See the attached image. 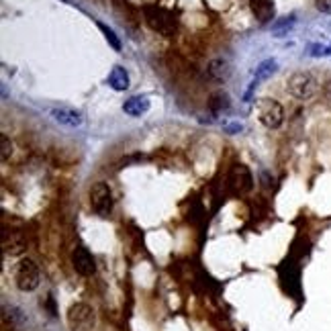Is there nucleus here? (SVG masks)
<instances>
[{
    "label": "nucleus",
    "mask_w": 331,
    "mask_h": 331,
    "mask_svg": "<svg viewBox=\"0 0 331 331\" xmlns=\"http://www.w3.org/2000/svg\"><path fill=\"white\" fill-rule=\"evenodd\" d=\"M145 23L160 35L170 37L176 33V19L170 10L160 6H145Z\"/></svg>",
    "instance_id": "obj_1"
},
{
    "label": "nucleus",
    "mask_w": 331,
    "mask_h": 331,
    "mask_svg": "<svg viewBox=\"0 0 331 331\" xmlns=\"http://www.w3.org/2000/svg\"><path fill=\"white\" fill-rule=\"evenodd\" d=\"M41 282V274H39V268H37V264L25 258L19 262V266H16L14 270V284L19 290L23 292H31V290H35Z\"/></svg>",
    "instance_id": "obj_2"
},
{
    "label": "nucleus",
    "mask_w": 331,
    "mask_h": 331,
    "mask_svg": "<svg viewBox=\"0 0 331 331\" xmlns=\"http://www.w3.org/2000/svg\"><path fill=\"white\" fill-rule=\"evenodd\" d=\"M96 323V313L86 303H76L68 311V325L72 331H90Z\"/></svg>",
    "instance_id": "obj_3"
},
{
    "label": "nucleus",
    "mask_w": 331,
    "mask_h": 331,
    "mask_svg": "<svg viewBox=\"0 0 331 331\" xmlns=\"http://www.w3.org/2000/svg\"><path fill=\"white\" fill-rule=\"evenodd\" d=\"M258 119L264 127L278 129L284 121V109L280 103L272 101V98H260L258 101Z\"/></svg>",
    "instance_id": "obj_4"
},
{
    "label": "nucleus",
    "mask_w": 331,
    "mask_h": 331,
    "mask_svg": "<svg viewBox=\"0 0 331 331\" xmlns=\"http://www.w3.org/2000/svg\"><path fill=\"white\" fill-rule=\"evenodd\" d=\"M288 92L294 96V98H301V101H307L313 94L317 92V80L313 74L309 72H296L288 78Z\"/></svg>",
    "instance_id": "obj_5"
},
{
    "label": "nucleus",
    "mask_w": 331,
    "mask_h": 331,
    "mask_svg": "<svg viewBox=\"0 0 331 331\" xmlns=\"http://www.w3.org/2000/svg\"><path fill=\"white\" fill-rule=\"evenodd\" d=\"M112 190L107 182H96L90 190V205L98 217H109L112 213Z\"/></svg>",
    "instance_id": "obj_6"
},
{
    "label": "nucleus",
    "mask_w": 331,
    "mask_h": 331,
    "mask_svg": "<svg viewBox=\"0 0 331 331\" xmlns=\"http://www.w3.org/2000/svg\"><path fill=\"white\" fill-rule=\"evenodd\" d=\"M229 184L233 188V192H237V194L250 192L254 186V176H252L250 168L243 164H235L229 172Z\"/></svg>",
    "instance_id": "obj_7"
},
{
    "label": "nucleus",
    "mask_w": 331,
    "mask_h": 331,
    "mask_svg": "<svg viewBox=\"0 0 331 331\" xmlns=\"http://www.w3.org/2000/svg\"><path fill=\"white\" fill-rule=\"evenodd\" d=\"M72 266L80 276H92L96 272V262L94 256L86 250L84 245H78L72 254Z\"/></svg>",
    "instance_id": "obj_8"
},
{
    "label": "nucleus",
    "mask_w": 331,
    "mask_h": 331,
    "mask_svg": "<svg viewBox=\"0 0 331 331\" xmlns=\"http://www.w3.org/2000/svg\"><path fill=\"white\" fill-rule=\"evenodd\" d=\"M2 245H4V254L10 256H19L27 250V237L23 235V231H4L2 237Z\"/></svg>",
    "instance_id": "obj_9"
},
{
    "label": "nucleus",
    "mask_w": 331,
    "mask_h": 331,
    "mask_svg": "<svg viewBox=\"0 0 331 331\" xmlns=\"http://www.w3.org/2000/svg\"><path fill=\"white\" fill-rule=\"evenodd\" d=\"M207 74H209V78L215 80V82H225V80H229V76H231V63H229L227 59H223V57H217V59L209 61Z\"/></svg>",
    "instance_id": "obj_10"
},
{
    "label": "nucleus",
    "mask_w": 331,
    "mask_h": 331,
    "mask_svg": "<svg viewBox=\"0 0 331 331\" xmlns=\"http://www.w3.org/2000/svg\"><path fill=\"white\" fill-rule=\"evenodd\" d=\"M49 114H52V119L55 123L65 125V127H80L82 125V114L76 110H70V109H52Z\"/></svg>",
    "instance_id": "obj_11"
},
{
    "label": "nucleus",
    "mask_w": 331,
    "mask_h": 331,
    "mask_svg": "<svg viewBox=\"0 0 331 331\" xmlns=\"http://www.w3.org/2000/svg\"><path fill=\"white\" fill-rule=\"evenodd\" d=\"M123 110L131 117H141L143 112L150 110V101L145 96H131L129 101H125L123 105Z\"/></svg>",
    "instance_id": "obj_12"
},
{
    "label": "nucleus",
    "mask_w": 331,
    "mask_h": 331,
    "mask_svg": "<svg viewBox=\"0 0 331 331\" xmlns=\"http://www.w3.org/2000/svg\"><path fill=\"white\" fill-rule=\"evenodd\" d=\"M109 86L112 88V90H127L129 88V74H127V70L125 68H121V65H114V68L110 70V74H109Z\"/></svg>",
    "instance_id": "obj_13"
},
{
    "label": "nucleus",
    "mask_w": 331,
    "mask_h": 331,
    "mask_svg": "<svg viewBox=\"0 0 331 331\" xmlns=\"http://www.w3.org/2000/svg\"><path fill=\"white\" fill-rule=\"evenodd\" d=\"M276 70H278V61L276 59H264L256 68V76H254V82H252V88H256L260 82L272 78L276 74Z\"/></svg>",
    "instance_id": "obj_14"
},
{
    "label": "nucleus",
    "mask_w": 331,
    "mask_h": 331,
    "mask_svg": "<svg viewBox=\"0 0 331 331\" xmlns=\"http://www.w3.org/2000/svg\"><path fill=\"white\" fill-rule=\"evenodd\" d=\"M252 2V10L256 14V19L260 23H268L274 16V4L270 0H250Z\"/></svg>",
    "instance_id": "obj_15"
},
{
    "label": "nucleus",
    "mask_w": 331,
    "mask_h": 331,
    "mask_svg": "<svg viewBox=\"0 0 331 331\" xmlns=\"http://www.w3.org/2000/svg\"><path fill=\"white\" fill-rule=\"evenodd\" d=\"M231 107V103H229V96L225 94V92H215L213 96H211V101H209V109L215 112V114H221L223 110H227Z\"/></svg>",
    "instance_id": "obj_16"
},
{
    "label": "nucleus",
    "mask_w": 331,
    "mask_h": 331,
    "mask_svg": "<svg viewBox=\"0 0 331 331\" xmlns=\"http://www.w3.org/2000/svg\"><path fill=\"white\" fill-rule=\"evenodd\" d=\"M294 27V16H284V19H280L272 25V33L276 37H284L288 35V31Z\"/></svg>",
    "instance_id": "obj_17"
},
{
    "label": "nucleus",
    "mask_w": 331,
    "mask_h": 331,
    "mask_svg": "<svg viewBox=\"0 0 331 331\" xmlns=\"http://www.w3.org/2000/svg\"><path fill=\"white\" fill-rule=\"evenodd\" d=\"M98 29H101V31L105 33L107 41H109V43H110V45L119 52V49H121V41H119V37H117V35H114V31H112V29H109L107 25H103V23H98Z\"/></svg>",
    "instance_id": "obj_18"
},
{
    "label": "nucleus",
    "mask_w": 331,
    "mask_h": 331,
    "mask_svg": "<svg viewBox=\"0 0 331 331\" xmlns=\"http://www.w3.org/2000/svg\"><path fill=\"white\" fill-rule=\"evenodd\" d=\"M0 147H2V152H0V160L6 162L10 158V154H12V143H10V139L4 133L0 135Z\"/></svg>",
    "instance_id": "obj_19"
},
{
    "label": "nucleus",
    "mask_w": 331,
    "mask_h": 331,
    "mask_svg": "<svg viewBox=\"0 0 331 331\" xmlns=\"http://www.w3.org/2000/svg\"><path fill=\"white\" fill-rule=\"evenodd\" d=\"M309 54L311 55H331V45L329 47H325V45H311Z\"/></svg>",
    "instance_id": "obj_20"
},
{
    "label": "nucleus",
    "mask_w": 331,
    "mask_h": 331,
    "mask_svg": "<svg viewBox=\"0 0 331 331\" xmlns=\"http://www.w3.org/2000/svg\"><path fill=\"white\" fill-rule=\"evenodd\" d=\"M260 180H262V184L266 186V188H272V186H274V176H270L266 170L260 172Z\"/></svg>",
    "instance_id": "obj_21"
},
{
    "label": "nucleus",
    "mask_w": 331,
    "mask_h": 331,
    "mask_svg": "<svg viewBox=\"0 0 331 331\" xmlns=\"http://www.w3.org/2000/svg\"><path fill=\"white\" fill-rule=\"evenodd\" d=\"M315 4H317V8H319L321 12L331 14V0H315Z\"/></svg>",
    "instance_id": "obj_22"
},
{
    "label": "nucleus",
    "mask_w": 331,
    "mask_h": 331,
    "mask_svg": "<svg viewBox=\"0 0 331 331\" xmlns=\"http://www.w3.org/2000/svg\"><path fill=\"white\" fill-rule=\"evenodd\" d=\"M243 127H241V123H233V125H227L225 127V131H229V133H239Z\"/></svg>",
    "instance_id": "obj_23"
}]
</instances>
